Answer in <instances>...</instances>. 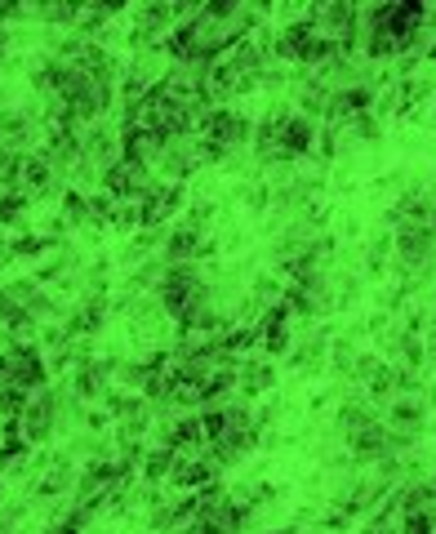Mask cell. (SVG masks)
<instances>
[{
	"label": "cell",
	"instance_id": "cell-18",
	"mask_svg": "<svg viewBox=\"0 0 436 534\" xmlns=\"http://www.w3.org/2000/svg\"><path fill=\"white\" fill-rule=\"evenodd\" d=\"M361 534H374V530H370V526H361Z\"/></svg>",
	"mask_w": 436,
	"mask_h": 534
},
{
	"label": "cell",
	"instance_id": "cell-17",
	"mask_svg": "<svg viewBox=\"0 0 436 534\" xmlns=\"http://www.w3.org/2000/svg\"><path fill=\"white\" fill-rule=\"evenodd\" d=\"M428 130H436V107H432V116H428Z\"/></svg>",
	"mask_w": 436,
	"mask_h": 534
},
{
	"label": "cell",
	"instance_id": "cell-8",
	"mask_svg": "<svg viewBox=\"0 0 436 534\" xmlns=\"http://www.w3.org/2000/svg\"><path fill=\"white\" fill-rule=\"evenodd\" d=\"M170 468H174V450L161 441H152L143 450V459H138V481H147V486H165L170 481Z\"/></svg>",
	"mask_w": 436,
	"mask_h": 534
},
{
	"label": "cell",
	"instance_id": "cell-12",
	"mask_svg": "<svg viewBox=\"0 0 436 534\" xmlns=\"http://www.w3.org/2000/svg\"><path fill=\"white\" fill-rule=\"evenodd\" d=\"M58 205H63V219L72 232H81V227H89V192H76V187H67L63 196H58Z\"/></svg>",
	"mask_w": 436,
	"mask_h": 534
},
{
	"label": "cell",
	"instance_id": "cell-10",
	"mask_svg": "<svg viewBox=\"0 0 436 534\" xmlns=\"http://www.w3.org/2000/svg\"><path fill=\"white\" fill-rule=\"evenodd\" d=\"M236 201L245 205V214H272V183H267V178L241 183L236 187Z\"/></svg>",
	"mask_w": 436,
	"mask_h": 534
},
{
	"label": "cell",
	"instance_id": "cell-11",
	"mask_svg": "<svg viewBox=\"0 0 436 534\" xmlns=\"http://www.w3.org/2000/svg\"><path fill=\"white\" fill-rule=\"evenodd\" d=\"M356 356H361V348H356V334H334V339H330V370L343 374V379H352Z\"/></svg>",
	"mask_w": 436,
	"mask_h": 534
},
{
	"label": "cell",
	"instance_id": "cell-13",
	"mask_svg": "<svg viewBox=\"0 0 436 534\" xmlns=\"http://www.w3.org/2000/svg\"><path fill=\"white\" fill-rule=\"evenodd\" d=\"M23 321H32V316H27V308L14 299V294L5 290V285H0V330L9 334V330H14V325H23Z\"/></svg>",
	"mask_w": 436,
	"mask_h": 534
},
{
	"label": "cell",
	"instance_id": "cell-5",
	"mask_svg": "<svg viewBox=\"0 0 436 534\" xmlns=\"http://www.w3.org/2000/svg\"><path fill=\"white\" fill-rule=\"evenodd\" d=\"M276 388V365L272 356H245L241 370H236V392H241L245 401H259L267 392Z\"/></svg>",
	"mask_w": 436,
	"mask_h": 534
},
{
	"label": "cell",
	"instance_id": "cell-19",
	"mask_svg": "<svg viewBox=\"0 0 436 534\" xmlns=\"http://www.w3.org/2000/svg\"><path fill=\"white\" fill-rule=\"evenodd\" d=\"M432 107H436V98H432Z\"/></svg>",
	"mask_w": 436,
	"mask_h": 534
},
{
	"label": "cell",
	"instance_id": "cell-15",
	"mask_svg": "<svg viewBox=\"0 0 436 534\" xmlns=\"http://www.w3.org/2000/svg\"><path fill=\"white\" fill-rule=\"evenodd\" d=\"M14 54V27H0V63Z\"/></svg>",
	"mask_w": 436,
	"mask_h": 534
},
{
	"label": "cell",
	"instance_id": "cell-3",
	"mask_svg": "<svg viewBox=\"0 0 436 534\" xmlns=\"http://www.w3.org/2000/svg\"><path fill=\"white\" fill-rule=\"evenodd\" d=\"M330 339H334V334L321 330V325H316L312 334H303V339H294V348H290V370H299V374H321V370H330Z\"/></svg>",
	"mask_w": 436,
	"mask_h": 534
},
{
	"label": "cell",
	"instance_id": "cell-4",
	"mask_svg": "<svg viewBox=\"0 0 436 534\" xmlns=\"http://www.w3.org/2000/svg\"><path fill=\"white\" fill-rule=\"evenodd\" d=\"M348 454H352V463L396 459V454H392V428H388L383 419H374L370 428H361L356 437H348Z\"/></svg>",
	"mask_w": 436,
	"mask_h": 534
},
{
	"label": "cell",
	"instance_id": "cell-9",
	"mask_svg": "<svg viewBox=\"0 0 436 534\" xmlns=\"http://www.w3.org/2000/svg\"><path fill=\"white\" fill-rule=\"evenodd\" d=\"M152 370L143 365V356H116V374H112V388H125V392H143Z\"/></svg>",
	"mask_w": 436,
	"mask_h": 534
},
{
	"label": "cell",
	"instance_id": "cell-6",
	"mask_svg": "<svg viewBox=\"0 0 436 534\" xmlns=\"http://www.w3.org/2000/svg\"><path fill=\"white\" fill-rule=\"evenodd\" d=\"M388 423L392 432H410V437H423V423H428V401L423 397H396L388 405Z\"/></svg>",
	"mask_w": 436,
	"mask_h": 534
},
{
	"label": "cell",
	"instance_id": "cell-2",
	"mask_svg": "<svg viewBox=\"0 0 436 534\" xmlns=\"http://www.w3.org/2000/svg\"><path fill=\"white\" fill-rule=\"evenodd\" d=\"M14 423H18V437L32 445V450H45V445L58 437V428H54V410H49V401L41 397V392H36V397L27 401V410L18 414Z\"/></svg>",
	"mask_w": 436,
	"mask_h": 534
},
{
	"label": "cell",
	"instance_id": "cell-7",
	"mask_svg": "<svg viewBox=\"0 0 436 534\" xmlns=\"http://www.w3.org/2000/svg\"><path fill=\"white\" fill-rule=\"evenodd\" d=\"M379 419V410L370 405V397H361V392H352L348 401L339 405V414H334V428H339V437H356L361 428H370V423Z\"/></svg>",
	"mask_w": 436,
	"mask_h": 534
},
{
	"label": "cell",
	"instance_id": "cell-16",
	"mask_svg": "<svg viewBox=\"0 0 436 534\" xmlns=\"http://www.w3.org/2000/svg\"><path fill=\"white\" fill-rule=\"evenodd\" d=\"M428 405H432V410H436V383H432V388H428Z\"/></svg>",
	"mask_w": 436,
	"mask_h": 534
},
{
	"label": "cell",
	"instance_id": "cell-14",
	"mask_svg": "<svg viewBox=\"0 0 436 534\" xmlns=\"http://www.w3.org/2000/svg\"><path fill=\"white\" fill-rule=\"evenodd\" d=\"M401 534H436L432 512H405V517H401Z\"/></svg>",
	"mask_w": 436,
	"mask_h": 534
},
{
	"label": "cell",
	"instance_id": "cell-1",
	"mask_svg": "<svg viewBox=\"0 0 436 534\" xmlns=\"http://www.w3.org/2000/svg\"><path fill=\"white\" fill-rule=\"evenodd\" d=\"M112 374H116V352L107 356H94L89 365H81V370L67 374V388L76 392V401H103L107 392H112Z\"/></svg>",
	"mask_w": 436,
	"mask_h": 534
}]
</instances>
